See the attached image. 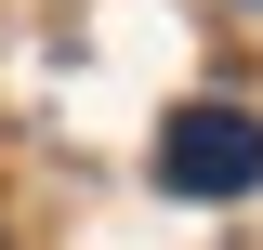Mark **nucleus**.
<instances>
[{
  "instance_id": "obj_1",
  "label": "nucleus",
  "mask_w": 263,
  "mask_h": 250,
  "mask_svg": "<svg viewBox=\"0 0 263 250\" xmlns=\"http://www.w3.org/2000/svg\"><path fill=\"white\" fill-rule=\"evenodd\" d=\"M158 185H171V198H250V185H263V119H237V105H171Z\"/></svg>"
}]
</instances>
